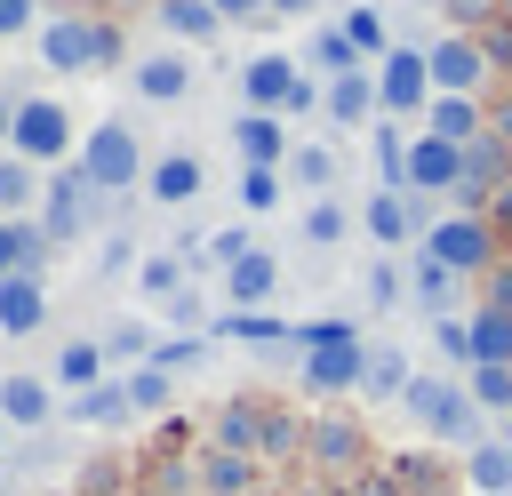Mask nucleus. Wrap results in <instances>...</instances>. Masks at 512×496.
<instances>
[{"label":"nucleus","instance_id":"obj_51","mask_svg":"<svg viewBox=\"0 0 512 496\" xmlns=\"http://www.w3.org/2000/svg\"><path fill=\"white\" fill-rule=\"evenodd\" d=\"M0 440H8V424H0Z\"/></svg>","mask_w":512,"mask_h":496},{"label":"nucleus","instance_id":"obj_8","mask_svg":"<svg viewBox=\"0 0 512 496\" xmlns=\"http://www.w3.org/2000/svg\"><path fill=\"white\" fill-rule=\"evenodd\" d=\"M80 168H88V184H96V192H128V184L144 176V144H136L120 120H104V128L80 144Z\"/></svg>","mask_w":512,"mask_h":496},{"label":"nucleus","instance_id":"obj_21","mask_svg":"<svg viewBox=\"0 0 512 496\" xmlns=\"http://www.w3.org/2000/svg\"><path fill=\"white\" fill-rule=\"evenodd\" d=\"M144 184H152V200H160V208H184V200H200V184H208V176H200V160H192V152H160V160L144 168Z\"/></svg>","mask_w":512,"mask_h":496},{"label":"nucleus","instance_id":"obj_25","mask_svg":"<svg viewBox=\"0 0 512 496\" xmlns=\"http://www.w3.org/2000/svg\"><path fill=\"white\" fill-rule=\"evenodd\" d=\"M200 488H208V496H256V456L208 448V456H200Z\"/></svg>","mask_w":512,"mask_h":496},{"label":"nucleus","instance_id":"obj_15","mask_svg":"<svg viewBox=\"0 0 512 496\" xmlns=\"http://www.w3.org/2000/svg\"><path fill=\"white\" fill-rule=\"evenodd\" d=\"M128 88H136L144 104H176V96H192V48H160V56H144V64L128 72Z\"/></svg>","mask_w":512,"mask_h":496},{"label":"nucleus","instance_id":"obj_40","mask_svg":"<svg viewBox=\"0 0 512 496\" xmlns=\"http://www.w3.org/2000/svg\"><path fill=\"white\" fill-rule=\"evenodd\" d=\"M288 184H304V192H328V184H336V152H320V144L288 152Z\"/></svg>","mask_w":512,"mask_h":496},{"label":"nucleus","instance_id":"obj_48","mask_svg":"<svg viewBox=\"0 0 512 496\" xmlns=\"http://www.w3.org/2000/svg\"><path fill=\"white\" fill-rule=\"evenodd\" d=\"M272 16H304V8H320V0H264Z\"/></svg>","mask_w":512,"mask_h":496},{"label":"nucleus","instance_id":"obj_30","mask_svg":"<svg viewBox=\"0 0 512 496\" xmlns=\"http://www.w3.org/2000/svg\"><path fill=\"white\" fill-rule=\"evenodd\" d=\"M136 288H144L152 304H176V296H184V248H160V256H144V264H136Z\"/></svg>","mask_w":512,"mask_h":496},{"label":"nucleus","instance_id":"obj_18","mask_svg":"<svg viewBox=\"0 0 512 496\" xmlns=\"http://www.w3.org/2000/svg\"><path fill=\"white\" fill-rule=\"evenodd\" d=\"M48 320V288H40V272H8L0 280V336H32Z\"/></svg>","mask_w":512,"mask_h":496},{"label":"nucleus","instance_id":"obj_28","mask_svg":"<svg viewBox=\"0 0 512 496\" xmlns=\"http://www.w3.org/2000/svg\"><path fill=\"white\" fill-rule=\"evenodd\" d=\"M408 384H416V368H408V352H400V344L368 352V376H360V392H368V400H408Z\"/></svg>","mask_w":512,"mask_h":496},{"label":"nucleus","instance_id":"obj_34","mask_svg":"<svg viewBox=\"0 0 512 496\" xmlns=\"http://www.w3.org/2000/svg\"><path fill=\"white\" fill-rule=\"evenodd\" d=\"M432 344H440V360H448L456 376H472V368H480V344H472V320H448V312H440V320H432Z\"/></svg>","mask_w":512,"mask_h":496},{"label":"nucleus","instance_id":"obj_17","mask_svg":"<svg viewBox=\"0 0 512 496\" xmlns=\"http://www.w3.org/2000/svg\"><path fill=\"white\" fill-rule=\"evenodd\" d=\"M152 24L176 40V48H208L216 32H224V16H216V0H160L152 8Z\"/></svg>","mask_w":512,"mask_h":496},{"label":"nucleus","instance_id":"obj_36","mask_svg":"<svg viewBox=\"0 0 512 496\" xmlns=\"http://www.w3.org/2000/svg\"><path fill=\"white\" fill-rule=\"evenodd\" d=\"M472 344H480V360H496V368H512V312H496V304H480V312H472Z\"/></svg>","mask_w":512,"mask_h":496},{"label":"nucleus","instance_id":"obj_5","mask_svg":"<svg viewBox=\"0 0 512 496\" xmlns=\"http://www.w3.org/2000/svg\"><path fill=\"white\" fill-rule=\"evenodd\" d=\"M104 56H112V40H104L96 16H48V24H40V64H48V72L80 80V72L104 64Z\"/></svg>","mask_w":512,"mask_h":496},{"label":"nucleus","instance_id":"obj_4","mask_svg":"<svg viewBox=\"0 0 512 496\" xmlns=\"http://www.w3.org/2000/svg\"><path fill=\"white\" fill-rule=\"evenodd\" d=\"M432 264H448V272H480L488 256H496V232L472 216V208H448V216H432L424 224V240H416Z\"/></svg>","mask_w":512,"mask_h":496},{"label":"nucleus","instance_id":"obj_16","mask_svg":"<svg viewBox=\"0 0 512 496\" xmlns=\"http://www.w3.org/2000/svg\"><path fill=\"white\" fill-rule=\"evenodd\" d=\"M216 336H232V344H248V352H280V344H296V328H288L272 304H232V312L216 320Z\"/></svg>","mask_w":512,"mask_h":496},{"label":"nucleus","instance_id":"obj_29","mask_svg":"<svg viewBox=\"0 0 512 496\" xmlns=\"http://www.w3.org/2000/svg\"><path fill=\"white\" fill-rule=\"evenodd\" d=\"M296 224H304V240H312V248H336V240L360 224V208H344V200H328V192H320V200H312Z\"/></svg>","mask_w":512,"mask_h":496},{"label":"nucleus","instance_id":"obj_2","mask_svg":"<svg viewBox=\"0 0 512 496\" xmlns=\"http://www.w3.org/2000/svg\"><path fill=\"white\" fill-rule=\"evenodd\" d=\"M432 440H456V448H480V400L464 392V384H448V376H416L408 384V400H400Z\"/></svg>","mask_w":512,"mask_h":496},{"label":"nucleus","instance_id":"obj_14","mask_svg":"<svg viewBox=\"0 0 512 496\" xmlns=\"http://www.w3.org/2000/svg\"><path fill=\"white\" fill-rule=\"evenodd\" d=\"M232 152H240V168H288V120L280 112H240Z\"/></svg>","mask_w":512,"mask_h":496},{"label":"nucleus","instance_id":"obj_7","mask_svg":"<svg viewBox=\"0 0 512 496\" xmlns=\"http://www.w3.org/2000/svg\"><path fill=\"white\" fill-rule=\"evenodd\" d=\"M440 88H432V56L424 48H392L384 64H376V104H384V120H400V112H424Z\"/></svg>","mask_w":512,"mask_h":496},{"label":"nucleus","instance_id":"obj_22","mask_svg":"<svg viewBox=\"0 0 512 496\" xmlns=\"http://www.w3.org/2000/svg\"><path fill=\"white\" fill-rule=\"evenodd\" d=\"M272 288H280V256H272V248H248V256L224 272V296H232V304H272Z\"/></svg>","mask_w":512,"mask_h":496},{"label":"nucleus","instance_id":"obj_9","mask_svg":"<svg viewBox=\"0 0 512 496\" xmlns=\"http://www.w3.org/2000/svg\"><path fill=\"white\" fill-rule=\"evenodd\" d=\"M96 200H104V192L88 184V168H80V160H64V168H56V184H48V200H40V224H48L56 240H80V232L96 224Z\"/></svg>","mask_w":512,"mask_h":496},{"label":"nucleus","instance_id":"obj_44","mask_svg":"<svg viewBox=\"0 0 512 496\" xmlns=\"http://www.w3.org/2000/svg\"><path fill=\"white\" fill-rule=\"evenodd\" d=\"M208 256H216V264H224V272H232V264H240V256H248V224H224V232H216V240H208Z\"/></svg>","mask_w":512,"mask_h":496},{"label":"nucleus","instance_id":"obj_11","mask_svg":"<svg viewBox=\"0 0 512 496\" xmlns=\"http://www.w3.org/2000/svg\"><path fill=\"white\" fill-rule=\"evenodd\" d=\"M424 56H432V88H440V96H480V88H488V48H480V40L448 32V40H432Z\"/></svg>","mask_w":512,"mask_h":496},{"label":"nucleus","instance_id":"obj_20","mask_svg":"<svg viewBox=\"0 0 512 496\" xmlns=\"http://www.w3.org/2000/svg\"><path fill=\"white\" fill-rule=\"evenodd\" d=\"M128 416H136L128 376H104V384H88V392L64 400V424H128Z\"/></svg>","mask_w":512,"mask_h":496},{"label":"nucleus","instance_id":"obj_38","mask_svg":"<svg viewBox=\"0 0 512 496\" xmlns=\"http://www.w3.org/2000/svg\"><path fill=\"white\" fill-rule=\"evenodd\" d=\"M360 296H368L376 312H392V304H408V272H400L392 256H376V264H368V280H360Z\"/></svg>","mask_w":512,"mask_h":496},{"label":"nucleus","instance_id":"obj_43","mask_svg":"<svg viewBox=\"0 0 512 496\" xmlns=\"http://www.w3.org/2000/svg\"><path fill=\"white\" fill-rule=\"evenodd\" d=\"M24 272V216H0V280Z\"/></svg>","mask_w":512,"mask_h":496},{"label":"nucleus","instance_id":"obj_35","mask_svg":"<svg viewBox=\"0 0 512 496\" xmlns=\"http://www.w3.org/2000/svg\"><path fill=\"white\" fill-rule=\"evenodd\" d=\"M128 376V400H136V416H152V408H168L176 400V376L160 368V360H144V368H120Z\"/></svg>","mask_w":512,"mask_h":496},{"label":"nucleus","instance_id":"obj_49","mask_svg":"<svg viewBox=\"0 0 512 496\" xmlns=\"http://www.w3.org/2000/svg\"><path fill=\"white\" fill-rule=\"evenodd\" d=\"M448 8H456V16H472V8H488V0H448Z\"/></svg>","mask_w":512,"mask_h":496},{"label":"nucleus","instance_id":"obj_42","mask_svg":"<svg viewBox=\"0 0 512 496\" xmlns=\"http://www.w3.org/2000/svg\"><path fill=\"white\" fill-rule=\"evenodd\" d=\"M152 360H160L168 376H176V368H200V360H208V336H168V344H160Z\"/></svg>","mask_w":512,"mask_h":496},{"label":"nucleus","instance_id":"obj_1","mask_svg":"<svg viewBox=\"0 0 512 496\" xmlns=\"http://www.w3.org/2000/svg\"><path fill=\"white\" fill-rule=\"evenodd\" d=\"M296 352H304V384L312 392H352L368 376V344H360V320L344 312H320L296 328Z\"/></svg>","mask_w":512,"mask_h":496},{"label":"nucleus","instance_id":"obj_13","mask_svg":"<svg viewBox=\"0 0 512 496\" xmlns=\"http://www.w3.org/2000/svg\"><path fill=\"white\" fill-rule=\"evenodd\" d=\"M48 416H56V384H48V376H32V368L0 376V424H8V432H40Z\"/></svg>","mask_w":512,"mask_h":496},{"label":"nucleus","instance_id":"obj_26","mask_svg":"<svg viewBox=\"0 0 512 496\" xmlns=\"http://www.w3.org/2000/svg\"><path fill=\"white\" fill-rule=\"evenodd\" d=\"M456 288H464V272H448V264H432V256L416 248V264H408V296H416V304H424L432 320H440V312L456 304Z\"/></svg>","mask_w":512,"mask_h":496},{"label":"nucleus","instance_id":"obj_47","mask_svg":"<svg viewBox=\"0 0 512 496\" xmlns=\"http://www.w3.org/2000/svg\"><path fill=\"white\" fill-rule=\"evenodd\" d=\"M16 136V96H0V144Z\"/></svg>","mask_w":512,"mask_h":496},{"label":"nucleus","instance_id":"obj_6","mask_svg":"<svg viewBox=\"0 0 512 496\" xmlns=\"http://www.w3.org/2000/svg\"><path fill=\"white\" fill-rule=\"evenodd\" d=\"M464 176H472V144H448V136L408 144V192L416 200H448V192H464Z\"/></svg>","mask_w":512,"mask_h":496},{"label":"nucleus","instance_id":"obj_46","mask_svg":"<svg viewBox=\"0 0 512 496\" xmlns=\"http://www.w3.org/2000/svg\"><path fill=\"white\" fill-rule=\"evenodd\" d=\"M224 24H264V0H216Z\"/></svg>","mask_w":512,"mask_h":496},{"label":"nucleus","instance_id":"obj_27","mask_svg":"<svg viewBox=\"0 0 512 496\" xmlns=\"http://www.w3.org/2000/svg\"><path fill=\"white\" fill-rule=\"evenodd\" d=\"M48 192H40V168L24 152H0V216H32Z\"/></svg>","mask_w":512,"mask_h":496},{"label":"nucleus","instance_id":"obj_31","mask_svg":"<svg viewBox=\"0 0 512 496\" xmlns=\"http://www.w3.org/2000/svg\"><path fill=\"white\" fill-rule=\"evenodd\" d=\"M104 344H64V360H56V392H88V384H104Z\"/></svg>","mask_w":512,"mask_h":496},{"label":"nucleus","instance_id":"obj_50","mask_svg":"<svg viewBox=\"0 0 512 496\" xmlns=\"http://www.w3.org/2000/svg\"><path fill=\"white\" fill-rule=\"evenodd\" d=\"M368 496H400V488H392V480H384V488H368Z\"/></svg>","mask_w":512,"mask_h":496},{"label":"nucleus","instance_id":"obj_12","mask_svg":"<svg viewBox=\"0 0 512 496\" xmlns=\"http://www.w3.org/2000/svg\"><path fill=\"white\" fill-rule=\"evenodd\" d=\"M296 80H304V64H296V56H280V48H264V56H248V64H240V96H248V112H280Z\"/></svg>","mask_w":512,"mask_h":496},{"label":"nucleus","instance_id":"obj_23","mask_svg":"<svg viewBox=\"0 0 512 496\" xmlns=\"http://www.w3.org/2000/svg\"><path fill=\"white\" fill-rule=\"evenodd\" d=\"M336 24H344V40H352V48H360V64H384V56H392V48H400V40H392V32H384V8H376V0H352V8H344V16H336Z\"/></svg>","mask_w":512,"mask_h":496},{"label":"nucleus","instance_id":"obj_10","mask_svg":"<svg viewBox=\"0 0 512 496\" xmlns=\"http://www.w3.org/2000/svg\"><path fill=\"white\" fill-rule=\"evenodd\" d=\"M360 232H368L376 248H408V240H424V208H416V192L376 184V192L360 200Z\"/></svg>","mask_w":512,"mask_h":496},{"label":"nucleus","instance_id":"obj_45","mask_svg":"<svg viewBox=\"0 0 512 496\" xmlns=\"http://www.w3.org/2000/svg\"><path fill=\"white\" fill-rule=\"evenodd\" d=\"M32 24H40V8H32V0H0V40H24Z\"/></svg>","mask_w":512,"mask_h":496},{"label":"nucleus","instance_id":"obj_32","mask_svg":"<svg viewBox=\"0 0 512 496\" xmlns=\"http://www.w3.org/2000/svg\"><path fill=\"white\" fill-rule=\"evenodd\" d=\"M304 56H312V72H328V80H336V72H360V48L344 40V24H320Z\"/></svg>","mask_w":512,"mask_h":496},{"label":"nucleus","instance_id":"obj_19","mask_svg":"<svg viewBox=\"0 0 512 496\" xmlns=\"http://www.w3.org/2000/svg\"><path fill=\"white\" fill-rule=\"evenodd\" d=\"M424 136L480 144V136H488V112H480V96H432V104H424Z\"/></svg>","mask_w":512,"mask_h":496},{"label":"nucleus","instance_id":"obj_3","mask_svg":"<svg viewBox=\"0 0 512 496\" xmlns=\"http://www.w3.org/2000/svg\"><path fill=\"white\" fill-rule=\"evenodd\" d=\"M8 152H24L32 168H64V160H80V144H72V112H64L56 96H16V136H8Z\"/></svg>","mask_w":512,"mask_h":496},{"label":"nucleus","instance_id":"obj_41","mask_svg":"<svg viewBox=\"0 0 512 496\" xmlns=\"http://www.w3.org/2000/svg\"><path fill=\"white\" fill-rule=\"evenodd\" d=\"M312 456H320V464H352V456H360V432L328 416V424H312Z\"/></svg>","mask_w":512,"mask_h":496},{"label":"nucleus","instance_id":"obj_37","mask_svg":"<svg viewBox=\"0 0 512 496\" xmlns=\"http://www.w3.org/2000/svg\"><path fill=\"white\" fill-rule=\"evenodd\" d=\"M280 192H288V168H240V208H248V216L280 208Z\"/></svg>","mask_w":512,"mask_h":496},{"label":"nucleus","instance_id":"obj_33","mask_svg":"<svg viewBox=\"0 0 512 496\" xmlns=\"http://www.w3.org/2000/svg\"><path fill=\"white\" fill-rule=\"evenodd\" d=\"M152 352H160V344H152V328H144V320H120V328H104V360H112V368H144Z\"/></svg>","mask_w":512,"mask_h":496},{"label":"nucleus","instance_id":"obj_39","mask_svg":"<svg viewBox=\"0 0 512 496\" xmlns=\"http://www.w3.org/2000/svg\"><path fill=\"white\" fill-rule=\"evenodd\" d=\"M464 392H472L480 408H496V416H512V368H496V360H480V368L464 376Z\"/></svg>","mask_w":512,"mask_h":496},{"label":"nucleus","instance_id":"obj_24","mask_svg":"<svg viewBox=\"0 0 512 496\" xmlns=\"http://www.w3.org/2000/svg\"><path fill=\"white\" fill-rule=\"evenodd\" d=\"M376 112H384V104H376V72H368V64L328 80V120H344V128H352V120H376Z\"/></svg>","mask_w":512,"mask_h":496}]
</instances>
